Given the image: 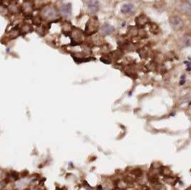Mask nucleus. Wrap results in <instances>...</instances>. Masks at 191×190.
I'll list each match as a JSON object with an SVG mask.
<instances>
[{
    "label": "nucleus",
    "mask_w": 191,
    "mask_h": 190,
    "mask_svg": "<svg viewBox=\"0 0 191 190\" xmlns=\"http://www.w3.org/2000/svg\"><path fill=\"white\" fill-rule=\"evenodd\" d=\"M123 52L122 50H115L112 52H110V54H109V56H110L111 59H114L115 61H118V59H120V58L123 56Z\"/></svg>",
    "instance_id": "nucleus-8"
},
{
    "label": "nucleus",
    "mask_w": 191,
    "mask_h": 190,
    "mask_svg": "<svg viewBox=\"0 0 191 190\" xmlns=\"http://www.w3.org/2000/svg\"><path fill=\"white\" fill-rule=\"evenodd\" d=\"M170 24L172 27L176 31H179L183 28L184 24L183 20L178 17H171L169 19Z\"/></svg>",
    "instance_id": "nucleus-3"
},
{
    "label": "nucleus",
    "mask_w": 191,
    "mask_h": 190,
    "mask_svg": "<svg viewBox=\"0 0 191 190\" xmlns=\"http://www.w3.org/2000/svg\"><path fill=\"white\" fill-rule=\"evenodd\" d=\"M138 54L140 58L145 59L148 57L149 53H148V51L147 50V49H145V47H143L138 49Z\"/></svg>",
    "instance_id": "nucleus-12"
},
{
    "label": "nucleus",
    "mask_w": 191,
    "mask_h": 190,
    "mask_svg": "<svg viewBox=\"0 0 191 190\" xmlns=\"http://www.w3.org/2000/svg\"><path fill=\"white\" fill-rule=\"evenodd\" d=\"M56 190H62V189H60V188H58V187H57Z\"/></svg>",
    "instance_id": "nucleus-20"
},
{
    "label": "nucleus",
    "mask_w": 191,
    "mask_h": 190,
    "mask_svg": "<svg viewBox=\"0 0 191 190\" xmlns=\"http://www.w3.org/2000/svg\"><path fill=\"white\" fill-rule=\"evenodd\" d=\"M133 7L131 4H124L121 8V12L123 13H128L132 10V9Z\"/></svg>",
    "instance_id": "nucleus-13"
},
{
    "label": "nucleus",
    "mask_w": 191,
    "mask_h": 190,
    "mask_svg": "<svg viewBox=\"0 0 191 190\" xmlns=\"http://www.w3.org/2000/svg\"><path fill=\"white\" fill-rule=\"evenodd\" d=\"M132 174L136 176V177H141L143 175V172L140 169H134L133 171L132 172Z\"/></svg>",
    "instance_id": "nucleus-18"
},
{
    "label": "nucleus",
    "mask_w": 191,
    "mask_h": 190,
    "mask_svg": "<svg viewBox=\"0 0 191 190\" xmlns=\"http://www.w3.org/2000/svg\"><path fill=\"white\" fill-rule=\"evenodd\" d=\"M149 22L150 19L146 15H139L135 18V26L138 29H144Z\"/></svg>",
    "instance_id": "nucleus-4"
},
{
    "label": "nucleus",
    "mask_w": 191,
    "mask_h": 190,
    "mask_svg": "<svg viewBox=\"0 0 191 190\" xmlns=\"http://www.w3.org/2000/svg\"><path fill=\"white\" fill-rule=\"evenodd\" d=\"M113 190H122V189H113Z\"/></svg>",
    "instance_id": "nucleus-21"
},
{
    "label": "nucleus",
    "mask_w": 191,
    "mask_h": 190,
    "mask_svg": "<svg viewBox=\"0 0 191 190\" xmlns=\"http://www.w3.org/2000/svg\"><path fill=\"white\" fill-rule=\"evenodd\" d=\"M89 7L91 9V10H93V11H95V12H97L98 10L99 9V4L98 2L97 1H93V2H91L89 5Z\"/></svg>",
    "instance_id": "nucleus-14"
},
{
    "label": "nucleus",
    "mask_w": 191,
    "mask_h": 190,
    "mask_svg": "<svg viewBox=\"0 0 191 190\" xmlns=\"http://www.w3.org/2000/svg\"><path fill=\"white\" fill-rule=\"evenodd\" d=\"M138 32L139 29L136 26H130L127 29V36L132 37V38L138 36Z\"/></svg>",
    "instance_id": "nucleus-6"
},
{
    "label": "nucleus",
    "mask_w": 191,
    "mask_h": 190,
    "mask_svg": "<svg viewBox=\"0 0 191 190\" xmlns=\"http://www.w3.org/2000/svg\"><path fill=\"white\" fill-rule=\"evenodd\" d=\"M32 26H31L29 24H26V25L23 26L22 28V32L24 33H28V32H32Z\"/></svg>",
    "instance_id": "nucleus-15"
},
{
    "label": "nucleus",
    "mask_w": 191,
    "mask_h": 190,
    "mask_svg": "<svg viewBox=\"0 0 191 190\" xmlns=\"http://www.w3.org/2000/svg\"><path fill=\"white\" fill-rule=\"evenodd\" d=\"M99 22L98 19L96 16H93L90 18L89 20L87 22L85 25V29H84V34L87 36H91L99 30Z\"/></svg>",
    "instance_id": "nucleus-1"
},
{
    "label": "nucleus",
    "mask_w": 191,
    "mask_h": 190,
    "mask_svg": "<svg viewBox=\"0 0 191 190\" xmlns=\"http://www.w3.org/2000/svg\"><path fill=\"white\" fill-rule=\"evenodd\" d=\"M32 23L33 24H35V25L40 26L42 23L41 17H39V16H36V17H35L32 19Z\"/></svg>",
    "instance_id": "nucleus-16"
},
{
    "label": "nucleus",
    "mask_w": 191,
    "mask_h": 190,
    "mask_svg": "<svg viewBox=\"0 0 191 190\" xmlns=\"http://www.w3.org/2000/svg\"><path fill=\"white\" fill-rule=\"evenodd\" d=\"M32 1H34V0H25V1H29V2H31Z\"/></svg>",
    "instance_id": "nucleus-19"
},
{
    "label": "nucleus",
    "mask_w": 191,
    "mask_h": 190,
    "mask_svg": "<svg viewBox=\"0 0 191 190\" xmlns=\"http://www.w3.org/2000/svg\"><path fill=\"white\" fill-rule=\"evenodd\" d=\"M22 12L24 15L25 17H30L32 16L33 12V5L31 2L29 1H25L24 5L22 7Z\"/></svg>",
    "instance_id": "nucleus-5"
},
{
    "label": "nucleus",
    "mask_w": 191,
    "mask_h": 190,
    "mask_svg": "<svg viewBox=\"0 0 191 190\" xmlns=\"http://www.w3.org/2000/svg\"><path fill=\"white\" fill-rule=\"evenodd\" d=\"M100 59H101V61L103 62V63H105V64H110L111 62H112V59H111L110 56H109V54L105 55V56H102Z\"/></svg>",
    "instance_id": "nucleus-17"
},
{
    "label": "nucleus",
    "mask_w": 191,
    "mask_h": 190,
    "mask_svg": "<svg viewBox=\"0 0 191 190\" xmlns=\"http://www.w3.org/2000/svg\"><path fill=\"white\" fill-rule=\"evenodd\" d=\"M114 32V28L112 26L108 25V24H105L102 27L101 29V33L103 34L107 35L111 34Z\"/></svg>",
    "instance_id": "nucleus-9"
},
{
    "label": "nucleus",
    "mask_w": 191,
    "mask_h": 190,
    "mask_svg": "<svg viewBox=\"0 0 191 190\" xmlns=\"http://www.w3.org/2000/svg\"><path fill=\"white\" fill-rule=\"evenodd\" d=\"M58 11L54 6L47 5L42 10L41 18L45 20H52L57 17Z\"/></svg>",
    "instance_id": "nucleus-2"
},
{
    "label": "nucleus",
    "mask_w": 191,
    "mask_h": 190,
    "mask_svg": "<svg viewBox=\"0 0 191 190\" xmlns=\"http://www.w3.org/2000/svg\"><path fill=\"white\" fill-rule=\"evenodd\" d=\"M61 11L64 15H70L71 13V4H63L61 7Z\"/></svg>",
    "instance_id": "nucleus-10"
},
{
    "label": "nucleus",
    "mask_w": 191,
    "mask_h": 190,
    "mask_svg": "<svg viewBox=\"0 0 191 190\" xmlns=\"http://www.w3.org/2000/svg\"><path fill=\"white\" fill-rule=\"evenodd\" d=\"M125 73H126L127 76L134 78V79L137 77V73L134 71V68H132V67H128V68H127L126 71H125Z\"/></svg>",
    "instance_id": "nucleus-11"
},
{
    "label": "nucleus",
    "mask_w": 191,
    "mask_h": 190,
    "mask_svg": "<svg viewBox=\"0 0 191 190\" xmlns=\"http://www.w3.org/2000/svg\"><path fill=\"white\" fill-rule=\"evenodd\" d=\"M148 24H149L150 31L152 34H158L160 33V27H159V26L157 25L156 23L150 22Z\"/></svg>",
    "instance_id": "nucleus-7"
}]
</instances>
